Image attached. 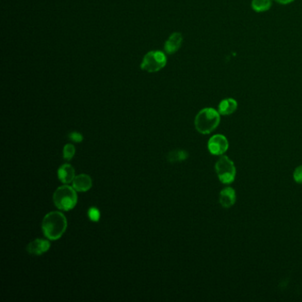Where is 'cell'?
<instances>
[{
	"label": "cell",
	"instance_id": "1",
	"mask_svg": "<svg viewBox=\"0 0 302 302\" xmlns=\"http://www.w3.org/2000/svg\"><path fill=\"white\" fill-rule=\"evenodd\" d=\"M67 221L66 216L59 211L48 213L43 217L42 229L44 236L50 240L60 239L66 231Z\"/></svg>",
	"mask_w": 302,
	"mask_h": 302
},
{
	"label": "cell",
	"instance_id": "2",
	"mask_svg": "<svg viewBox=\"0 0 302 302\" xmlns=\"http://www.w3.org/2000/svg\"><path fill=\"white\" fill-rule=\"evenodd\" d=\"M220 121L221 118L218 111L212 107H206L197 113L194 125L198 132L207 135L216 130L219 125Z\"/></svg>",
	"mask_w": 302,
	"mask_h": 302
},
{
	"label": "cell",
	"instance_id": "3",
	"mask_svg": "<svg viewBox=\"0 0 302 302\" xmlns=\"http://www.w3.org/2000/svg\"><path fill=\"white\" fill-rule=\"evenodd\" d=\"M53 203L60 210H73L77 203V191L73 186H60L53 193Z\"/></svg>",
	"mask_w": 302,
	"mask_h": 302
},
{
	"label": "cell",
	"instance_id": "4",
	"mask_svg": "<svg viewBox=\"0 0 302 302\" xmlns=\"http://www.w3.org/2000/svg\"><path fill=\"white\" fill-rule=\"evenodd\" d=\"M216 175L220 182L224 184L233 183L236 178L237 170L233 159L229 157L222 155L215 165Z\"/></svg>",
	"mask_w": 302,
	"mask_h": 302
},
{
	"label": "cell",
	"instance_id": "5",
	"mask_svg": "<svg viewBox=\"0 0 302 302\" xmlns=\"http://www.w3.org/2000/svg\"><path fill=\"white\" fill-rule=\"evenodd\" d=\"M167 57L160 51H152L146 53L141 63V68L148 73H155L166 66Z\"/></svg>",
	"mask_w": 302,
	"mask_h": 302
},
{
	"label": "cell",
	"instance_id": "6",
	"mask_svg": "<svg viewBox=\"0 0 302 302\" xmlns=\"http://www.w3.org/2000/svg\"><path fill=\"white\" fill-rule=\"evenodd\" d=\"M207 148L213 155L222 156L229 149V141L222 134H216L210 137L207 143Z\"/></svg>",
	"mask_w": 302,
	"mask_h": 302
},
{
	"label": "cell",
	"instance_id": "7",
	"mask_svg": "<svg viewBox=\"0 0 302 302\" xmlns=\"http://www.w3.org/2000/svg\"><path fill=\"white\" fill-rule=\"evenodd\" d=\"M51 244L45 239H35L27 246V252L32 255H41L50 249Z\"/></svg>",
	"mask_w": 302,
	"mask_h": 302
},
{
	"label": "cell",
	"instance_id": "8",
	"mask_svg": "<svg viewBox=\"0 0 302 302\" xmlns=\"http://www.w3.org/2000/svg\"><path fill=\"white\" fill-rule=\"evenodd\" d=\"M237 200L236 191L231 187H226L220 192V205L224 208H229L235 204Z\"/></svg>",
	"mask_w": 302,
	"mask_h": 302
},
{
	"label": "cell",
	"instance_id": "9",
	"mask_svg": "<svg viewBox=\"0 0 302 302\" xmlns=\"http://www.w3.org/2000/svg\"><path fill=\"white\" fill-rule=\"evenodd\" d=\"M74 189L78 193H85L92 187V179L89 175L86 174H80L76 176L73 182Z\"/></svg>",
	"mask_w": 302,
	"mask_h": 302
},
{
	"label": "cell",
	"instance_id": "10",
	"mask_svg": "<svg viewBox=\"0 0 302 302\" xmlns=\"http://www.w3.org/2000/svg\"><path fill=\"white\" fill-rule=\"evenodd\" d=\"M183 43V36L179 32H175L173 33L169 39L167 40L165 45H164V50L167 54H174L177 51L179 50L180 47Z\"/></svg>",
	"mask_w": 302,
	"mask_h": 302
},
{
	"label": "cell",
	"instance_id": "11",
	"mask_svg": "<svg viewBox=\"0 0 302 302\" xmlns=\"http://www.w3.org/2000/svg\"><path fill=\"white\" fill-rule=\"evenodd\" d=\"M58 177L61 183L67 184L72 183L76 177V171L72 165L63 164L58 170Z\"/></svg>",
	"mask_w": 302,
	"mask_h": 302
},
{
	"label": "cell",
	"instance_id": "12",
	"mask_svg": "<svg viewBox=\"0 0 302 302\" xmlns=\"http://www.w3.org/2000/svg\"><path fill=\"white\" fill-rule=\"evenodd\" d=\"M237 109H238V102L231 98L222 100L218 106V112L222 115L233 114L236 112Z\"/></svg>",
	"mask_w": 302,
	"mask_h": 302
},
{
	"label": "cell",
	"instance_id": "13",
	"mask_svg": "<svg viewBox=\"0 0 302 302\" xmlns=\"http://www.w3.org/2000/svg\"><path fill=\"white\" fill-rule=\"evenodd\" d=\"M188 157L189 154L184 150H175L168 154V160L170 162H179L185 160Z\"/></svg>",
	"mask_w": 302,
	"mask_h": 302
},
{
	"label": "cell",
	"instance_id": "14",
	"mask_svg": "<svg viewBox=\"0 0 302 302\" xmlns=\"http://www.w3.org/2000/svg\"><path fill=\"white\" fill-rule=\"evenodd\" d=\"M272 5L271 0H252V8L257 13H263L269 10Z\"/></svg>",
	"mask_w": 302,
	"mask_h": 302
},
{
	"label": "cell",
	"instance_id": "15",
	"mask_svg": "<svg viewBox=\"0 0 302 302\" xmlns=\"http://www.w3.org/2000/svg\"><path fill=\"white\" fill-rule=\"evenodd\" d=\"M76 154V147L72 144H66L63 148V158L66 160L73 159Z\"/></svg>",
	"mask_w": 302,
	"mask_h": 302
},
{
	"label": "cell",
	"instance_id": "16",
	"mask_svg": "<svg viewBox=\"0 0 302 302\" xmlns=\"http://www.w3.org/2000/svg\"><path fill=\"white\" fill-rule=\"evenodd\" d=\"M88 216H89L90 221H92V222H98V221H100V210H98L97 207H90L89 211H88Z\"/></svg>",
	"mask_w": 302,
	"mask_h": 302
},
{
	"label": "cell",
	"instance_id": "17",
	"mask_svg": "<svg viewBox=\"0 0 302 302\" xmlns=\"http://www.w3.org/2000/svg\"><path fill=\"white\" fill-rule=\"evenodd\" d=\"M293 179L296 183L302 184V165L296 168L293 172Z\"/></svg>",
	"mask_w": 302,
	"mask_h": 302
},
{
	"label": "cell",
	"instance_id": "18",
	"mask_svg": "<svg viewBox=\"0 0 302 302\" xmlns=\"http://www.w3.org/2000/svg\"><path fill=\"white\" fill-rule=\"evenodd\" d=\"M68 137L70 140H72L75 143H81L83 140V136L81 133L73 131L68 134Z\"/></svg>",
	"mask_w": 302,
	"mask_h": 302
},
{
	"label": "cell",
	"instance_id": "19",
	"mask_svg": "<svg viewBox=\"0 0 302 302\" xmlns=\"http://www.w3.org/2000/svg\"><path fill=\"white\" fill-rule=\"evenodd\" d=\"M277 3L282 4V5H287V4L292 3L294 0H275Z\"/></svg>",
	"mask_w": 302,
	"mask_h": 302
}]
</instances>
